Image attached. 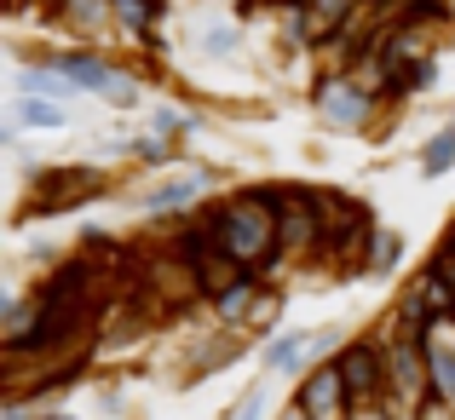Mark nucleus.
Returning a JSON list of instances; mask_svg holds the SVG:
<instances>
[{
	"instance_id": "393cba45",
	"label": "nucleus",
	"mask_w": 455,
	"mask_h": 420,
	"mask_svg": "<svg viewBox=\"0 0 455 420\" xmlns=\"http://www.w3.org/2000/svg\"><path fill=\"white\" fill-rule=\"evenodd\" d=\"M277 420H311V415H306V409H300V403H294V398H289V403H283V409H277Z\"/></svg>"
},
{
	"instance_id": "7ed1b4c3",
	"label": "nucleus",
	"mask_w": 455,
	"mask_h": 420,
	"mask_svg": "<svg viewBox=\"0 0 455 420\" xmlns=\"http://www.w3.org/2000/svg\"><path fill=\"white\" fill-rule=\"evenodd\" d=\"M329 363L340 368L346 398H352V409H357V415H387L392 403H398V398H392V375H387V352H380V340H375V334L340 340Z\"/></svg>"
},
{
	"instance_id": "5701e85b",
	"label": "nucleus",
	"mask_w": 455,
	"mask_h": 420,
	"mask_svg": "<svg viewBox=\"0 0 455 420\" xmlns=\"http://www.w3.org/2000/svg\"><path fill=\"white\" fill-rule=\"evenodd\" d=\"M415 420H455V409H450L444 398H427L421 409H415Z\"/></svg>"
},
{
	"instance_id": "b1692460",
	"label": "nucleus",
	"mask_w": 455,
	"mask_h": 420,
	"mask_svg": "<svg viewBox=\"0 0 455 420\" xmlns=\"http://www.w3.org/2000/svg\"><path fill=\"white\" fill-rule=\"evenodd\" d=\"M254 6H266V12H283V6H306V0H243V18H248Z\"/></svg>"
},
{
	"instance_id": "f3484780",
	"label": "nucleus",
	"mask_w": 455,
	"mask_h": 420,
	"mask_svg": "<svg viewBox=\"0 0 455 420\" xmlns=\"http://www.w3.org/2000/svg\"><path fill=\"white\" fill-rule=\"evenodd\" d=\"M398 265H403V236L398 231H375L369 259H363V277H392Z\"/></svg>"
},
{
	"instance_id": "9d476101",
	"label": "nucleus",
	"mask_w": 455,
	"mask_h": 420,
	"mask_svg": "<svg viewBox=\"0 0 455 420\" xmlns=\"http://www.w3.org/2000/svg\"><path fill=\"white\" fill-rule=\"evenodd\" d=\"M46 64H58V75L69 81L76 92H92V99H104V87H110V75H116V58H104V52H46Z\"/></svg>"
},
{
	"instance_id": "6ab92c4d",
	"label": "nucleus",
	"mask_w": 455,
	"mask_h": 420,
	"mask_svg": "<svg viewBox=\"0 0 455 420\" xmlns=\"http://www.w3.org/2000/svg\"><path fill=\"white\" fill-rule=\"evenodd\" d=\"M127 155H133L139 167H185L173 144H162V139H150V133H133V139H127Z\"/></svg>"
},
{
	"instance_id": "20e7f679",
	"label": "nucleus",
	"mask_w": 455,
	"mask_h": 420,
	"mask_svg": "<svg viewBox=\"0 0 455 420\" xmlns=\"http://www.w3.org/2000/svg\"><path fill=\"white\" fill-rule=\"evenodd\" d=\"M311 110H317V122L329 127V133L352 139V133H369V127H375L380 99L352 75V69H323L317 87H311Z\"/></svg>"
},
{
	"instance_id": "bb28decb",
	"label": "nucleus",
	"mask_w": 455,
	"mask_h": 420,
	"mask_svg": "<svg viewBox=\"0 0 455 420\" xmlns=\"http://www.w3.org/2000/svg\"><path fill=\"white\" fill-rule=\"evenodd\" d=\"M231 6H243V0H231Z\"/></svg>"
},
{
	"instance_id": "a211bd4d",
	"label": "nucleus",
	"mask_w": 455,
	"mask_h": 420,
	"mask_svg": "<svg viewBox=\"0 0 455 420\" xmlns=\"http://www.w3.org/2000/svg\"><path fill=\"white\" fill-rule=\"evenodd\" d=\"M421 173H427V178L455 173V122H450V127H438V133L427 139V150H421Z\"/></svg>"
},
{
	"instance_id": "ddd939ff",
	"label": "nucleus",
	"mask_w": 455,
	"mask_h": 420,
	"mask_svg": "<svg viewBox=\"0 0 455 420\" xmlns=\"http://www.w3.org/2000/svg\"><path fill=\"white\" fill-rule=\"evenodd\" d=\"M69 127V104H52V99H12V127L6 139L18 133H58Z\"/></svg>"
},
{
	"instance_id": "f03ea898",
	"label": "nucleus",
	"mask_w": 455,
	"mask_h": 420,
	"mask_svg": "<svg viewBox=\"0 0 455 420\" xmlns=\"http://www.w3.org/2000/svg\"><path fill=\"white\" fill-rule=\"evenodd\" d=\"M380 340V352H387V375H392V398L403 403V409H421L427 398H433V375H427V334H415L410 322L398 317V311H387V317L369 329Z\"/></svg>"
},
{
	"instance_id": "f257e3e1",
	"label": "nucleus",
	"mask_w": 455,
	"mask_h": 420,
	"mask_svg": "<svg viewBox=\"0 0 455 420\" xmlns=\"http://www.w3.org/2000/svg\"><path fill=\"white\" fill-rule=\"evenodd\" d=\"M208 219V236L236 271L254 277L259 265L283 259L277 248V190H243V196H225V202H208L202 208Z\"/></svg>"
},
{
	"instance_id": "4468645a",
	"label": "nucleus",
	"mask_w": 455,
	"mask_h": 420,
	"mask_svg": "<svg viewBox=\"0 0 455 420\" xmlns=\"http://www.w3.org/2000/svg\"><path fill=\"white\" fill-rule=\"evenodd\" d=\"M52 6L64 12V23L76 35H104V29H110V18H116L110 0H52Z\"/></svg>"
},
{
	"instance_id": "f8f14e48",
	"label": "nucleus",
	"mask_w": 455,
	"mask_h": 420,
	"mask_svg": "<svg viewBox=\"0 0 455 420\" xmlns=\"http://www.w3.org/2000/svg\"><path fill=\"white\" fill-rule=\"evenodd\" d=\"M12 87H18V99H52V104L76 99V87H69V81L58 75V64H46V58H23L18 75H12Z\"/></svg>"
},
{
	"instance_id": "0eeeda50",
	"label": "nucleus",
	"mask_w": 455,
	"mask_h": 420,
	"mask_svg": "<svg viewBox=\"0 0 455 420\" xmlns=\"http://www.w3.org/2000/svg\"><path fill=\"white\" fill-rule=\"evenodd\" d=\"M110 190V178L99 173V167H46L41 178H35V196L29 208H23V219H52V213H69L81 208V202L104 196Z\"/></svg>"
},
{
	"instance_id": "a878e982",
	"label": "nucleus",
	"mask_w": 455,
	"mask_h": 420,
	"mask_svg": "<svg viewBox=\"0 0 455 420\" xmlns=\"http://www.w3.org/2000/svg\"><path fill=\"white\" fill-rule=\"evenodd\" d=\"M41 420H76V415H69V409H46Z\"/></svg>"
},
{
	"instance_id": "412c9836",
	"label": "nucleus",
	"mask_w": 455,
	"mask_h": 420,
	"mask_svg": "<svg viewBox=\"0 0 455 420\" xmlns=\"http://www.w3.org/2000/svg\"><path fill=\"white\" fill-rule=\"evenodd\" d=\"M225 420H266V380H248V392L225 409Z\"/></svg>"
},
{
	"instance_id": "39448f33",
	"label": "nucleus",
	"mask_w": 455,
	"mask_h": 420,
	"mask_svg": "<svg viewBox=\"0 0 455 420\" xmlns=\"http://www.w3.org/2000/svg\"><path fill=\"white\" fill-rule=\"evenodd\" d=\"M213 185H220V173H213L208 162H185V167H173L167 178H156V185L139 196V219H190V213H202L208 208V196H213Z\"/></svg>"
},
{
	"instance_id": "4be33fe9",
	"label": "nucleus",
	"mask_w": 455,
	"mask_h": 420,
	"mask_svg": "<svg viewBox=\"0 0 455 420\" xmlns=\"http://www.w3.org/2000/svg\"><path fill=\"white\" fill-rule=\"evenodd\" d=\"M427 265H433L438 277H444V282L455 288V236H450V242H438V248H433V259H427Z\"/></svg>"
},
{
	"instance_id": "6e6552de",
	"label": "nucleus",
	"mask_w": 455,
	"mask_h": 420,
	"mask_svg": "<svg viewBox=\"0 0 455 420\" xmlns=\"http://www.w3.org/2000/svg\"><path fill=\"white\" fill-rule=\"evenodd\" d=\"M334 334H340V329H289V334H266V340H259V363H266V375H277V380L306 375V368L329 363L323 352L334 345Z\"/></svg>"
},
{
	"instance_id": "1a4fd4ad",
	"label": "nucleus",
	"mask_w": 455,
	"mask_h": 420,
	"mask_svg": "<svg viewBox=\"0 0 455 420\" xmlns=\"http://www.w3.org/2000/svg\"><path fill=\"white\" fill-rule=\"evenodd\" d=\"M294 403H300L311 420H357L352 398H346V380H340V368H334V363L306 368V375L294 380Z\"/></svg>"
},
{
	"instance_id": "2eb2a0df",
	"label": "nucleus",
	"mask_w": 455,
	"mask_h": 420,
	"mask_svg": "<svg viewBox=\"0 0 455 420\" xmlns=\"http://www.w3.org/2000/svg\"><path fill=\"white\" fill-rule=\"evenodd\" d=\"M99 104H110L116 115L139 110V104H145V75H139V69H127V64H116V75H110V87H104Z\"/></svg>"
},
{
	"instance_id": "9b49d317",
	"label": "nucleus",
	"mask_w": 455,
	"mask_h": 420,
	"mask_svg": "<svg viewBox=\"0 0 455 420\" xmlns=\"http://www.w3.org/2000/svg\"><path fill=\"white\" fill-rule=\"evenodd\" d=\"M259 294H266V282H259V277H236L231 288H225V294H213V299H208L213 322H220V329H231V334H248Z\"/></svg>"
},
{
	"instance_id": "423d86ee",
	"label": "nucleus",
	"mask_w": 455,
	"mask_h": 420,
	"mask_svg": "<svg viewBox=\"0 0 455 420\" xmlns=\"http://www.w3.org/2000/svg\"><path fill=\"white\" fill-rule=\"evenodd\" d=\"M277 190V248L283 259H323V202L306 185H271Z\"/></svg>"
},
{
	"instance_id": "dca6fc26",
	"label": "nucleus",
	"mask_w": 455,
	"mask_h": 420,
	"mask_svg": "<svg viewBox=\"0 0 455 420\" xmlns=\"http://www.w3.org/2000/svg\"><path fill=\"white\" fill-rule=\"evenodd\" d=\"M196 127H202V115H196V110H167V104H156V110L145 115V133H150V139H162V144L196 133Z\"/></svg>"
},
{
	"instance_id": "aec40b11",
	"label": "nucleus",
	"mask_w": 455,
	"mask_h": 420,
	"mask_svg": "<svg viewBox=\"0 0 455 420\" xmlns=\"http://www.w3.org/2000/svg\"><path fill=\"white\" fill-rule=\"evenodd\" d=\"M196 46H202L208 58H231L236 46H243V29H236V23H213V29H202Z\"/></svg>"
}]
</instances>
